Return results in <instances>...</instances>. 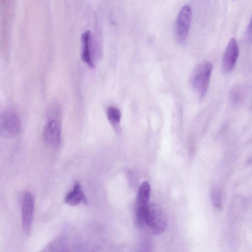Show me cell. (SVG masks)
Wrapping results in <instances>:
<instances>
[{"instance_id": "cell-5", "label": "cell", "mask_w": 252, "mask_h": 252, "mask_svg": "<svg viewBox=\"0 0 252 252\" xmlns=\"http://www.w3.org/2000/svg\"><path fill=\"white\" fill-rule=\"evenodd\" d=\"M192 12L189 5L183 6L178 15L175 25V36L180 43L184 42L188 36L191 23Z\"/></svg>"}, {"instance_id": "cell-13", "label": "cell", "mask_w": 252, "mask_h": 252, "mask_svg": "<svg viewBox=\"0 0 252 252\" xmlns=\"http://www.w3.org/2000/svg\"><path fill=\"white\" fill-rule=\"evenodd\" d=\"M248 36L251 39H252V17L250 20L249 25L248 27Z\"/></svg>"}, {"instance_id": "cell-11", "label": "cell", "mask_w": 252, "mask_h": 252, "mask_svg": "<svg viewBox=\"0 0 252 252\" xmlns=\"http://www.w3.org/2000/svg\"><path fill=\"white\" fill-rule=\"evenodd\" d=\"M211 196L212 203L214 207L217 209H221L222 206V192L221 189L218 187L213 188L211 191Z\"/></svg>"}, {"instance_id": "cell-2", "label": "cell", "mask_w": 252, "mask_h": 252, "mask_svg": "<svg viewBox=\"0 0 252 252\" xmlns=\"http://www.w3.org/2000/svg\"><path fill=\"white\" fill-rule=\"evenodd\" d=\"M167 219L165 213L159 204L149 203L146 210V225L155 235H158L165 230Z\"/></svg>"}, {"instance_id": "cell-6", "label": "cell", "mask_w": 252, "mask_h": 252, "mask_svg": "<svg viewBox=\"0 0 252 252\" xmlns=\"http://www.w3.org/2000/svg\"><path fill=\"white\" fill-rule=\"evenodd\" d=\"M34 201L32 195L29 192H25L22 196L21 202V222L24 232L29 234L33 217Z\"/></svg>"}, {"instance_id": "cell-3", "label": "cell", "mask_w": 252, "mask_h": 252, "mask_svg": "<svg viewBox=\"0 0 252 252\" xmlns=\"http://www.w3.org/2000/svg\"><path fill=\"white\" fill-rule=\"evenodd\" d=\"M21 123L17 113L11 110L2 112L0 118V135L4 138L17 136L21 129Z\"/></svg>"}, {"instance_id": "cell-4", "label": "cell", "mask_w": 252, "mask_h": 252, "mask_svg": "<svg viewBox=\"0 0 252 252\" xmlns=\"http://www.w3.org/2000/svg\"><path fill=\"white\" fill-rule=\"evenodd\" d=\"M62 128L58 119L51 116L44 126L42 132L45 143L52 147L59 146L61 141Z\"/></svg>"}, {"instance_id": "cell-9", "label": "cell", "mask_w": 252, "mask_h": 252, "mask_svg": "<svg viewBox=\"0 0 252 252\" xmlns=\"http://www.w3.org/2000/svg\"><path fill=\"white\" fill-rule=\"evenodd\" d=\"M91 36L90 32H85L81 36V57L82 61L90 68H94V63L91 53Z\"/></svg>"}, {"instance_id": "cell-1", "label": "cell", "mask_w": 252, "mask_h": 252, "mask_svg": "<svg viewBox=\"0 0 252 252\" xmlns=\"http://www.w3.org/2000/svg\"><path fill=\"white\" fill-rule=\"evenodd\" d=\"M212 70V63L208 61H204L198 63L191 73L190 84L201 97L207 93Z\"/></svg>"}, {"instance_id": "cell-10", "label": "cell", "mask_w": 252, "mask_h": 252, "mask_svg": "<svg viewBox=\"0 0 252 252\" xmlns=\"http://www.w3.org/2000/svg\"><path fill=\"white\" fill-rule=\"evenodd\" d=\"M151 195V187L149 183L145 181L140 186L136 199V206H145L148 205Z\"/></svg>"}, {"instance_id": "cell-8", "label": "cell", "mask_w": 252, "mask_h": 252, "mask_svg": "<svg viewBox=\"0 0 252 252\" xmlns=\"http://www.w3.org/2000/svg\"><path fill=\"white\" fill-rule=\"evenodd\" d=\"M64 202L67 204L73 206L80 204H87V198L79 183H74L72 190L65 195Z\"/></svg>"}, {"instance_id": "cell-12", "label": "cell", "mask_w": 252, "mask_h": 252, "mask_svg": "<svg viewBox=\"0 0 252 252\" xmlns=\"http://www.w3.org/2000/svg\"><path fill=\"white\" fill-rule=\"evenodd\" d=\"M106 115L108 121L113 125H118L121 119V112L116 107L109 106L106 111Z\"/></svg>"}, {"instance_id": "cell-7", "label": "cell", "mask_w": 252, "mask_h": 252, "mask_svg": "<svg viewBox=\"0 0 252 252\" xmlns=\"http://www.w3.org/2000/svg\"><path fill=\"white\" fill-rule=\"evenodd\" d=\"M239 48L235 38H232L225 50L223 60L222 68L225 72H230L234 68L239 56Z\"/></svg>"}]
</instances>
